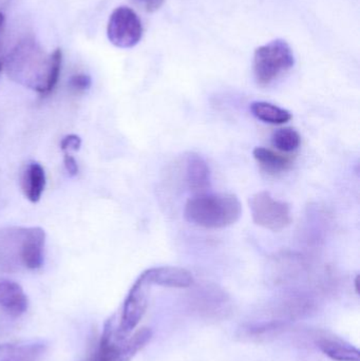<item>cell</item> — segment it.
Listing matches in <instances>:
<instances>
[{
	"label": "cell",
	"instance_id": "1",
	"mask_svg": "<svg viewBox=\"0 0 360 361\" xmlns=\"http://www.w3.org/2000/svg\"><path fill=\"white\" fill-rule=\"evenodd\" d=\"M63 52L56 49L46 54L34 38L17 42L6 59L8 78L42 95L52 92L61 76Z\"/></svg>",
	"mask_w": 360,
	"mask_h": 361
},
{
	"label": "cell",
	"instance_id": "2",
	"mask_svg": "<svg viewBox=\"0 0 360 361\" xmlns=\"http://www.w3.org/2000/svg\"><path fill=\"white\" fill-rule=\"evenodd\" d=\"M186 220L206 229H221L235 224L242 214L238 197L232 193H200L188 200L184 209Z\"/></svg>",
	"mask_w": 360,
	"mask_h": 361
},
{
	"label": "cell",
	"instance_id": "3",
	"mask_svg": "<svg viewBox=\"0 0 360 361\" xmlns=\"http://www.w3.org/2000/svg\"><path fill=\"white\" fill-rule=\"evenodd\" d=\"M151 337V330L148 328L141 329L130 336H123L114 318H110L97 347L84 361H130L146 347Z\"/></svg>",
	"mask_w": 360,
	"mask_h": 361
},
{
	"label": "cell",
	"instance_id": "4",
	"mask_svg": "<svg viewBox=\"0 0 360 361\" xmlns=\"http://www.w3.org/2000/svg\"><path fill=\"white\" fill-rule=\"evenodd\" d=\"M295 65V57L290 44L275 39L256 49L254 55V75L260 87H268L283 78Z\"/></svg>",
	"mask_w": 360,
	"mask_h": 361
},
{
	"label": "cell",
	"instance_id": "5",
	"mask_svg": "<svg viewBox=\"0 0 360 361\" xmlns=\"http://www.w3.org/2000/svg\"><path fill=\"white\" fill-rule=\"evenodd\" d=\"M249 204L254 222L268 231H283L293 220L290 206L274 199L268 191H260L252 195Z\"/></svg>",
	"mask_w": 360,
	"mask_h": 361
},
{
	"label": "cell",
	"instance_id": "6",
	"mask_svg": "<svg viewBox=\"0 0 360 361\" xmlns=\"http://www.w3.org/2000/svg\"><path fill=\"white\" fill-rule=\"evenodd\" d=\"M107 35L110 42L118 48H133L143 36L141 19L132 8L118 6L110 15Z\"/></svg>",
	"mask_w": 360,
	"mask_h": 361
},
{
	"label": "cell",
	"instance_id": "7",
	"mask_svg": "<svg viewBox=\"0 0 360 361\" xmlns=\"http://www.w3.org/2000/svg\"><path fill=\"white\" fill-rule=\"evenodd\" d=\"M151 284L146 279L143 273L135 280L123 305L122 315L118 322V332L123 336H130L131 333L139 326L147 311Z\"/></svg>",
	"mask_w": 360,
	"mask_h": 361
},
{
	"label": "cell",
	"instance_id": "8",
	"mask_svg": "<svg viewBox=\"0 0 360 361\" xmlns=\"http://www.w3.org/2000/svg\"><path fill=\"white\" fill-rule=\"evenodd\" d=\"M143 275L151 286L169 288H188L194 284V277L187 269L177 267H159L146 269Z\"/></svg>",
	"mask_w": 360,
	"mask_h": 361
},
{
	"label": "cell",
	"instance_id": "9",
	"mask_svg": "<svg viewBox=\"0 0 360 361\" xmlns=\"http://www.w3.org/2000/svg\"><path fill=\"white\" fill-rule=\"evenodd\" d=\"M29 307V300L23 288L12 280L0 278V309L13 318L23 316Z\"/></svg>",
	"mask_w": 360,
	"mask_h": 361
},
{
	"label": "cell",
	"instance_id": "10",
	"mask_svg": "<svg viewBox=\"0 0 360 361\" xmlns=\"http://www.w3.org/2000/svg\"><path fill=\"white\" fill-rule=\"evenodd\" d=\"M46 231L42 227H25V252L21 267L30 271L39 269L44 265Z\"/></svg>",
	"mask_w": 360,
	"mask_h": 361
},
{
	"label": "cell",
	"instance_id": "11",
	"mask_svg": "<svg viewBox=\"0 0 360 361\" xmlns=\"http://www.w3.org/2000/svg\"><path fill=\"white\" fill-rule=\"evenodd\" d=\"M186 183L196 195L205 193L211 187V169L199 154H190L186 159Z\"/></svg>",
	"mask_w": 360,
	"mask_h": 361
},
{
	"label": "cell",
	"instance_id": "12",
	"mask_svg": "<svg viewBox=\"0 0 360 361\" xmlns=\"http://www.w3.org/2000/svg\"><path fill=\"white\" fill-rule=\"evenodd\" d=\"M46 171L37 162L27 163L21 175V189L31 203H37L46 188Z\"/></svg>",
	"mask_w": 360,
	"mask_h": 361
},
{
	"label": "cell",
	"instance_id": "13",
	"mask_svg": "<svg viewBox=\"0 0 360 361\" xmlns=\"http://www.w3.org/2000/svg\"><path fill=\"white\" fill-rule=\"evenodd\" d=\"M46 345L39 341L0 343V361H39Z\"/></svg>",
	"mask_w": 360,
	"mask_h": 361
},
{
	"label": "cell",
	"instance_id": "14",
	"mask_svg": "<svg viewBox=\"0 0 360 361\" xmlns=\"http://www.w3.org/2000/svg\"><path fill=\"white\" fill-rule=\"evenodd\" d=\"M253 156L262 171L268 175L276 176L285 173L293 166L294 161L291 157L279 154L270 148L256 147Z\"/></svg>",
	"mask_w": 360,
	"mask_h": 361
},
{
	"label": "cell",
	"instance_id": "15",
	"mask_svg": "<svg viewBox=\"0 0 360 361\" xmlns=\"http://www.w3.org/2000/svg\"><path fill=\"white\" fill-rule=\"evenodd\" d=\"M319 349L330 360L334 361H359V349L337 337H321L318 339Z\"/></svg>",
	"mask_w": 360,
	"mask_h": 361
},
{
	"label": "cell",
	"instance_id": "16",
	"mask_svg": "<svg viewBox=\"0 0 360 361\" xmlns=\"http://www.w3.org/2000/svg\"><path fill=\"white\" fill-rule=\"evenodd\" d=\"M255 118L268 124L283 125L292 120L291 112L266 102H255L251 105Z\"/></svg>",
	"mask_w": 360,
	"mask_h": 361
},
{
	"label": "cell",
	"instance_id": "17",
	"mask_svg": "<svg viewBox=\"0 0 360 361\" xmlns=\"http://www.w3.org/2000/svg\"><path fill=\"white\" fill-rule=\"evenodd\" d=\"M302 137L294 128H281L275 131L272 137V145L279 152L291 154L300 147Z\"/></svg>",
	"mask_w": 360,
	"mask_h": 361
},
{
	"label": "cell",
	"instance_id": "18",
	"mask_svg": "<svg viewBox=\"0 0 360 361\" xmlns=\"http://www.w3.org/2000/svg\"><path fill=\"white\" fill-rule=\"evenodd\" d=\"M92 80L88 74L78 73L72 76L69 80V86L75 92H85L90 89Z\"/></svg>",
	"mask_w": 360,
	"mask_h": 361
},
{
	"label": "cell",
	"instance_id": "19",
	"mask_svg": "<svg viewBox=\"0 0 360 361\" xmlns=\"http://www.w3.org/2000/svg\"><path fill=\"white\" fill-rule=\"evenodd\" d=\"M82 147V139L76 135H68L61 141V149L63 152H77Z\"/></svg>",
	"mask_w": 360,
	"mask_h": 361
},
{
	"label": "cell",
	"instance_id": "20",
	"mask_svg": "<svg viewBox=\"0 0 360 361\" xmlns=\"http://www.w3.org/2000/svg\"><path fill=\"white\" fill-rule=\"evenodd\" d=\"M63 165H65L66 171H67L70 177H75L78 171H80L75 159L70 156L68 152H65V156H63Z\"/></svg>",
	"mask_w": 360,
	"mask_h": 361
},
{
	"label": "cell",
	"instance_id": "21",
	"mask_svg": "<svg viewBox=\"0 0 360 361\" xmlns=\"http://www.w3.org/2000/svg\"><path fill=\"white\" fill-rule=\"evenodd\" d=\"M148 12H154L162 6L164 0H135Z\"/></svg>",
	"mask_w": 360,
	"mask_h": 361
},
{
	"label": "cell",
	"instance_id": "22",
	"mask_svg": "<svg viewBox=\"0 0 360 361\" xmlns=\"http://www.w3.org/2000/svg\"><path fill=\"white\" fill-rule=\"evenodd\" d=\"M4 16L2 13H0V53H1V42H2V34H4ZM2 69V61L1 57H0V71Z\"/></svg>",
	"mask_w": 360,
	"mask_h": 361
},
{
	"label": "cell",
	"instance_id": "23",
	"mask_svg": "<svg viewBox=\"0 0 360 361\" xmlns=\"http://www.w3.org/2000/svg\"><path fill=\"white\" fill-rule=\"evenodd\" d=\"M359 277L357 276L356 279H355V290H356L357 293H359Z\"/></svg>",
	"mask_w": 360,
	"mask_h": 361
}]
</instances>
